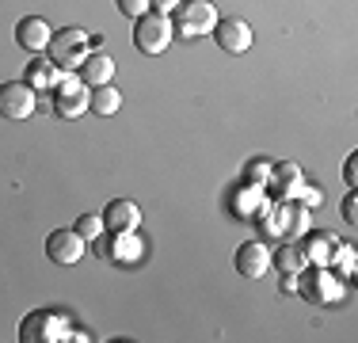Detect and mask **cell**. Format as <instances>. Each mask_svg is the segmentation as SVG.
<instances>
[{
    "mask_svg": "<svg viewBox=\"0 0 358 343\" xmlns=\"http://www.w3.org/2000/svg\"><path fill=\"white\" fill-rule=\"evenodd\" d=\"M73 321L62 309H35L20 321V340L23 343H69Z\"/></svg>",
    "mask_w": 358,
    "mask_h": 343,
    "instance_id": "1",
    "label": "cell"
},
{
    "mask_svg": "<svg viewBox=\"0 0 358 343\" xmlns=\"http://www.w3.org/2000/svg\"><path fill=\"white\" fill-rule=\"evenodd\" d=\"M46 54H50V62H54L57 69L76 73V69L88 62V54H92V34L84 27H62V31H54Z\"/></svg>",
    "mask_w": 358,
    "mask_h": 343,
    "instance_id": "2",
    "label": "cell"
},
{
    "mask_svg": "<svg viewBox=\"0 0 358 343\" xmlns=\"http://www.w3.org/2000/svg\"><path fill=\"white\" fill-rule=\"evenodd\" d=\"M176 38V27H172V15L164 12H145L138 23H134V46H138V54L145 57H157L164 54L168 46H172Z\"/></svg>",
    "mask_w": 358,
    "mask_h": 343,
    "instance_id": "3",
    "label": "cell"
},
{
    "mask_svg": "<svg viewBox=\"0 0 358 343\" xmlns=\"http://www.w3.org/2000/svg\"><path fill=\"white\" fill-rule=\"evenodd\" d=\"M172 15H176L172 27H176V34H183V38H202V34H214L217 20H221L217 8H214V0H183Z\"/></svg>",
    "mask_w": 358,
    "mask_h": 343,
    "instance_id": "4",
    "label": "cell"
},
{
    "mask_svg": "<svg viewBox=\"0 0 358 343\" xmlns=\"http://www.w3.org/2000/svg\"><path fill=\"white\" fill-rule=\"evenodd\" d=\"M88 96H92V88L80 80V73H65L62 69V76H57V84H54V115L57 118L88 115Z\"/></svg>",
    "mask_w": 358,
    "mask_h": 343,
    "instance_id": "5",
    "label": "cell"
},
{
    "mask_svg": "<svg viewBox=\"0 0 358 343\" xmlns=\"http://www.w3.org/2000/svg\"><path fill=\"white\" fill-rule=\"evenodd\" d=\"M297 290H301L313 305H336L339 298H343V279L331 267H305Z\"/></svg>",
    "mask_w": 358,
    "mask_h": 343,
    "instance_id": "6",
    "label": "cell"
},
{
    "mask_svg": "<svg viewBox=\"0 0 358 343\" xmlns=\"http://www.w3.org/2000/svg\"><path fill=\"white\" fill-rule=\"evenodd\" d=\"M38 107V92L31 88L27 80H8L0 84V118H8V122H23V118H31Z\"/></svg>",
    "mask_w": 358,
    "mask_h": 343,
    "instance_id": "7",
    "label": "cell"
},
{
    "mask_svg": "<svg viewBox=\"0 0 358 343\" xmlns=\"http://www.w3.org/2000/svg\"><path fill=\"white\" fill-rule=\"evenodd\" d=\"M84 252H88V240L76 233V229H54V233L46 237V255H50V263H57V267L80 263Z\"/></svg>",
    "mask_w": 358,
    "mask_h": 343,
    "instance_id": "8",
    "label": "cell"
},
{
    "mask_svg": "<svg viewBox=\"0 0 358 343\" xmlns=\"http://www.w3.org/2000/svg\"><path fill=\"white\" fill-rule=\"evenodd\" d=\"M233 263L244 279H263V274L271 271V248L263 244V240H244V244L236 248Z\"/></svg>",
    "mask_w": 358,
    "mask_h": 343,
    "instance_id": "9",
    "label": "cell"
},
{
    "mask_svg": "<svg viewBox=\"0 0 358 343\" xmlns=\"http://www.w3.org/2000/svg\"><path fill=\"white\" fill-rule=\"evenodd\" d=\"M50 38H54V27H50L42 15H23V20L15 23V42H20L27 54H46Z\"/></svg>",
    "mask_w": 358,
    "mask_h": 343,
    "instance_id": "10",
    "label": "cell"
},
{
    "mask_svg": "<svg viewBox=\"0 0 358 343\" xmlns=\"http://www.w3.org/2000/svg\"><path fill=\"white\" fill-rule=\"evenodd\" d=\"M103 225H107V233H138V229H141V206L130 202V199L107 202Z\"/></svg>",
    "mask_w": 358,
    "mask_h": 343,
    "instance_id": "11",
    "label": "cell"
},
{
    "mask_svg": "<svg viewBox=\"0 0 358 343\" xmlns=\"http://www.w3.org/2000/svg\"><path fill=\"white\" fill-rule=\"evenodd\" d=\"M305 187V176L297 164H289V160H282V164H275V172H271V183L267 191L275 195V202H286V199H297Z\"/></svg>",
    "mask_w": 358,
    "mask_h": 343,
    "instance_id": "12",
    "label": "cell"
},
{
    "mask_svg": "<svg viewBox=\"0 0 358 343\" xmlns=\"http://www.w3.org/2000/svg\"><path fill=\"white\" fill-rule=\"evenodd\" d=\"M214 38L225 54H244V50L252 46V27L244 20H217Z\"/></svg>",
    "mask_w": 358,
    "mask_h": 343,
    "instance_id": "13",
    "label": "cell"
},
{
    "mask_svg": "<svg viewBox=\"0 0 358 343\" xmlns=\"http://www.w3.org/2000/svg\"><path fill=\"white\" fill-rule=\"evenodd\" d=\"M271 206L267 187H255V183H241L233 191V214L236 218H259L263 210Z\"/></svg>",
    "mask_w": 358,
    "mask_h": 343,
    "instance_id": "14",
    "label": "cell"
},
{
    "mask_svg": "<svg viewBox=\"0 0 358 343\" xmlns=\"http://www.w3.org/2000/svg\"><path fill=\"white\" fill-rule=\"evenodd\" d=\"M336 244H339V237L336 233H305L301 237V252H305V263L309 267H328V260H331V252H336Z\"/></svg>",
    "mask_w": 358,
    "mask_h": 343,
    "instance_id": "15",
    "label": "cell"
},
{
    "mask_svg": "<svg viewBox=\"0 0 358 343\" xmlns=\"http://www.w3.org/2000/svg\"><path fill=\"white\" fill-rule=\"evenodd\" d=\"M57 76H62V69L50 62V54H31V62H27V76H23V80H27L31 88H35V92H54Z\"/></svg>",
    "mask_w": 358,
    "mask_h": 343,
    "instance_id": "16",
    "label": "cell"
},
{
    "mask_svg": "<svg viewBox=\"0 0 358 343\" xmlns=\"http://www.w3.org/2000/svg\"><path fill=\"white\" fill-rule=\"evenodd\" d=\"M76 73H80V80L88 88H103V84H110V76H115V57L96 50V54H88V62L76 69Z\"/></svg>",
    "mask_w": 358,
    "mask_h": 343,
    "instance_id": "17",
    "label": "cell"
},
{
    "mask_svg": "<svg viewBox=\"0 0 358 343\" xmlns=\"http://www.w3.org/2000/svg\"><path fill=\"white\" fill-rule=\"evenodd\" d=\"M141 252H145V244H141L138 233H110L107 255L115 263H134V260H141Z\"/></svg>",
    "mask_w": 358,
    "mask_h": 343,
    "instance_id": "18",
    "label": "cell"
},
{
    "mask_svg": "<svg viewBox=\"0 0 358 343\" xmlns=\"http://www.w3.org/2000/svg\"><path fill=\"white\" fill-rule=\"evenodd\" d=\"M88 111H92V115H99V118L118 115V111H122V92L110 88V84H103V88H92V96H88Z\"/></svg>",
    "mask_w": 358,
    "mask_h": 343,
    "instance_id": "19",
    "label": "cell"
},
{
    "mask_svg": "<svg viewBox=\"0 0 358 343\" xmlns=\"http://www.w3.org/2000/svg\"><path fill=\"white\" fill-rule=\"evenodd\" d=\"M271 263H275L282 274H301L309 263H305V252H301V244H282L278 252H271Z\"/></svg>",
    "mask_w": 358,
    "mask_h": 343,
    "instance_id": "20",
    "label": "cell"
},
{
    "mask_svg": "<svg viewBox=\"0 0 358 343\" xmlns=\"http://www.w3.org/2000/svg\"><path fill=\"white\" fill-rule=\"evenodd\" d=\"M286 237L289 240H301L309 233V206H301L297 199H286Z\"/></svg>",
    "mask_w": 358,
    "mask_h": 343,
    "instance_id": "21",
    "label": "cell"
},
{
    "mask_svg": "<svg viewBox=\"0 0 358 343\" xmlns=\"http://www.w3.org/2000/svg\"><path fill=\"white\" fill-rule=\"evenodd\" d=\"M328 267L336 271L339 279H351V274H355V267H358V255H355V248L339 240V244H336V252H331V260H328Z\"/></svg>",
    "mask_w": 358,
    "mask_h": 343,
    "instance_id": "22",
    "label": "cell"
},
{
    "mask_svg": "<svg viewBox=\"0 0 358 343\" xmlns=\"http://www.w3.org/2000/svg\"><path fill=\"white\" fill-rule=\"evenodd\" d=\"M73 229H76V233H80L84 240H88V244H99V237L107 233V225H103V214H80Z\"/></svg>",
    "mask_w": 358,
    "mask_h": 343,
    "instance_id": "23",
    "label": "cell"
},
{
    "mask_svg": "<svg viewBox=\"0 0 358 343\" xmlns=\"http://www.w3.org/2000/svg\"><path fill=\"white\" fill-rule=\"evenodd\" d=\"M271 172H275V164H271V160L255 157V160H248V164H244V183L267 187V183H271Z\"/></svg>",
    "mask_w": 358,
    "mask_h": 343,
    "instance_id": "24",
    "label": "cell"
},
{
    "mask_svg": "<svg viewBox=\"0 0 358 343\" xmlns=\"http://www.w3.org/2000/svg\"><path fill=\"white\" fill-rule=\"evenodd\" d=\"M115 4H118V12L130 15V20H141L145 12H152V0H115Z\"/></svg>",
    "mask_w": 358,
    "mask_h": 343,
    "instance_id": "25",
    "label": "cell"
},
{
    "mask_svg": "<svg viewBox=\"0 0 358 343\" xmlns=\"http://www.w3.org/2000/svg\"><path fill=\"white\" fill-rule=\"evenodd\" d=\"M297 202L313 210V206H320V202H324V191H320V187H313V183H305V187H301V195H297Z\"/></svg>",
    "mask_w": 358,
    "mask_h": 343,
    "instance_id": "26",
    "label": "cell"
},
{
    "mask_svg": "<svg viewBox=\"0 0 358 343\" xmlns=\"http://www.w3.org/2000/svg\"><path fill=\"white\" fill-rule=\"evenodd\" d=\"M343 221H347V225H358V195L355 191L343 199Z\"/></svg>",
    "mask_w": 358,
    "mask_h": 343,
    "instance_id": "27",
    "label": "cell"
},
{
    "mask_svg": "<svg viewBox=\"0 0 358 343\" xmlns=\"http://www.w3.org/2000/svg\"><path fill=\"white\" fill-rule=\"evenodd\" d=\"M343 179L351 183V191L358 187V153H351V157H347V164H343Z\"/></svg>",
    "mask_w": 358,
    "mask_h": 343,
    "instance_id": "28",
    "label": "cell"
},
{
    "mask_svg": "<svg viewBox=\"0 0 358 343\" xmlns=\"http://www.w3.org/2000/svg\"><path fill=\"white\" fill-rule=\"evenodd\" d=\"M179 4H183V0H152V12H164V15H172Z\"/></svg>",
    "mask_w": 358,
    "mask_h": 343,
    "instance_id": "29",
    "label": "cell"
},
{
    "mask_svg": "<svg viewBox=\"0 0 358 343\" xmlns=\"http://www.w3.org/2000/svg\"><path fill=\"white\" fill-rule=\"evenodd\" d=\"M297 286H301V274H282V290H286V294H297Z\"/></svg>",
    "mask_w": 358,
    "mask_h": 343,
    "instance_id": "30",
    "label": "cell"
}]
</instances>
